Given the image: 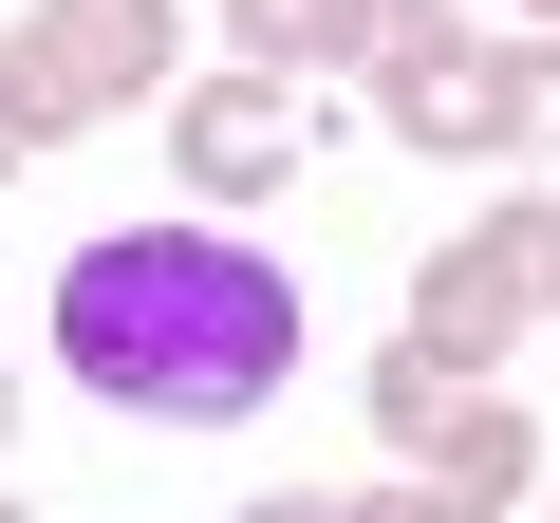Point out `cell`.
Wrapping results in <instances>:
<instances>
[{
	"label": "cell",
	"instance_id": "obj_1",
	"mask_svg": "<svg viewBox=\"0 0 560 523\" xmlns=\"http://www.w3.org/2000/svg\"><path fill=\"white\" fill-rule=\"evenodd\" d=\"M57 356H75V393L150 411V430H243L280 374H300V281H280L261 243H224L206 206L94 224L57 262Z\"/></svg>",
	"mask_w": 560,
	"mask_h": 523
},
{
	"label": "cell",
	"instance_id": "obj_2",
	"mask_svg": "<svg viewBox=\"0 0 560 523\" xmlns=\"http://www.w3.org/2000/svg\"><path fill=\"white\" fill-rule=\"evenodd\" d=\"M131 94H168V0H20V38H0V131L20 150L113 131Z\"/></svg>",
	"mask_w": 560,
	"mask_h": 523
},
{
	"label": "cell",
	"instance_id": "obj_3",
	"mask_svg": "<svg viewBox=\"0 0 560 523\" xmlns=\"http://www.w3.org/2000/svg\"><path fill=\"white\" fill-rule=\"evenodd\" d=\"M374 449L448 504V523H504L523 486H541V430H523V393H486V374H430L411 337L374 356Z\"/></svg>",
	"mask_w": 560,
	"mask_h": 523
},
{
	"label": "cell",
	"instance_id": "obj_4",
	"mask_svg": "<svg viewBox=\"0 0 560 523\" xmlns=\"http://www.w3.org/2000/svg\"><path fill=\"white\" fill-rule=\"evenodd\" d=\"M168 168H187V206L224 224V206H280V187H300V94H280V75H168Z\"/></svg>",
	"mask_w": 560,
	"mask_h": 523
},
{
	"label": "cell",
	"instance_id": "obj_5",
	"mask_svg": "<svg viewBox=\"0 0 560 523\" xmlns=\"http://www.w3.org/2000/svg\"><path fill=\"white\" fill-rule=\"evenodd\" d=\"M393 337H411L430 374H504V356L541 337V300H523V224H504V206H486L467 243H430V281H411Z\"/></svg>",
	"mask_w": 560,
	"mask_h": 523
},
{
	"label": "cell",
	"instance_id": "obj_6",
	"mask_svg": "<svg viewBox=\"0 0 560 523\" xmlns=\"http://www.w3.org/2000/svg\"><path fill=\"white\" fill-rule=\"evenodd\" d=\"M374 131H393V150H448V168H504V150H523V94H504L486 38H448V57H411V75L374 94Z\"/></svg>",
	"mask_w": 560,
	"mask_h": 523
},
{
	"label": "cell",
	"instance_id": "obj_7",
	"mask_svg": "<svg viewBox=\"0 0 560 523\" xmlns=\"http://www.w3.org/2000/svg\"><path fill=\"white\" fill-rule=\"evenodd\" d=\"M224 57H243V75H280V94H300L318 57H355V0H224Z\"/></svg>",
	"mask_w": 560,
	"mask_h": 523
},
{
	"label": "cell",
	"instance_id": "obj_8",
	"mask_svg": "<svg viewBox=\"0 0 560 523\" xmlns=\"http://www.w3.org/2000/svg\"><path fill=\"white\" fill-rule=\"evenodd\" d=\"M448 38H467V0H355V75H374V94H393L411 57H448Z\"/></svg>",
	"mask_w": 560,
	"mask_h": 523
},
{
	"label": "cell",
	"instance_id": "obj_9",
	"mask_svg": "<svg viewBox=\"0 0 560 523\" xmlns=\"http://www.w3.org/2000/svg\"><path fill=\"white\" fill-rule=\"evenodd\" d=\"M504 224H523V300H541V318H560V187H523V206H504Z\"/></svg>",
	"mask_w": 560,
	"mask_h": 523
},
{
	"label": "cell",
	"instance_id": "obj_10",
	"mask_svg": "<svg viewBox=\"0 0 560 523\" xmlns=\"http://www.w3.org/2000/svg\"><path fill=\"white\" fill-rule=\"evenodd\" d=\"M504 94H523V150H560V38H523V57H504Z\"/></svg>",
	"mask_w": 560,
	"mask_h": 523
},
{
	"label": "cell",
	"instance_id": "obj_11",
	"mask_svg": "<svg viewBox=\"0 0 560 523\" xmlns=\"http://www.w3.org/2000/svg\"><path fill=\"white\" fill-rule=\"evenodd\" d=\"M337 523H448V504H430V486H411V467H393V486H355V504H337Z\"/></svg>",
	"mask_w": 560,
	"mask_h": 523
},
{
	"label": "cell",
	"instance_id": "obj_12",
	"mask_svg": "<svg viewBox=\"0 0 560 523\" xmlns=\"http://www.w3.org/2000/svg\"><path fill=\"white\" fill-rule=\"evenodd\" d=\"M243 523H337V504H318V486H280V504H243Z\"/></svg>",
	"mask_w": 560,
	"mask_h": 523
},
{
	"label": "cell",
	"instance_id": "obj_13",
	"mask_svg": "<svg viewBox=\"0 0 560 523\" xmlns=\"http://www.w3.org/2000/svg\"><path fill=\"white\" fill-rule=\"evenodd\" d=\"M504 20H523V38H560V0H504Z\"/></svg>",
	"mask_w": 560,
	"mask_h": 523
},
{
	"label": "cell",
	"instance_id": "obj_14",
	"mask_svg": "<svg viewBox=\"0 0 560 523\" xmlns=\"http://www.w3.org/2000/svg\"><path fill=\"white\" fill-rule=\"evenodd\" d=\"M0 449H20V374H0Z\"/></svg>",
	"mask_w": 560,
	"mask_h": 523
},
{
	"label": "cell",
	"instance_id": "obj_15",
	"mask_svg": "<svg viewBox=\"0 0 560 523\" xmlns=\"http://www.w3.org/2000/svg\"><path fill=\"white\" fill-rule=\"evenodd\" d=\"M20 168H38V150H20V131H0V187H20Z\"/></svg>",
	"mask_w": 560,
	"mask_h": 523
},
{
	"label": "cell",
	"instance_id": "obj_16",
	"mask_svg": "<svg viewBox=\"0 0 560 523\" xmlns=\"http://www.w3.org/2000/svg\"><path fill=\"white\" fill-rule=\"evenodd\" d=\"M0 523H38V504H20V486H0Z\"/></svg>",
	"mask_w": 560,
	"mask_h": 523
}]
</instances>
